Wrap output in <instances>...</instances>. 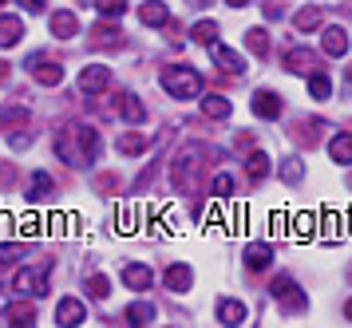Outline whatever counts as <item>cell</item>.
Returning <instances> with one entry per match:
<instances>
[{
	"label": "cell",
	"mask_w": 352,
	"mask_h": 328,
	"mask_svg": "<svg viewBox=\"0 0 352 328\" xmlns=\"http://www.w3.org/2000/svg\"><path fill=\"white\" fill-rule=\"evenodd\" d=\"M103 151V139H99L96 127L87 123H76V127H64L56 135V155L64 158L67 166H91Z\"/></svg>",
	"instance_id": "obj_1"
},
{
	"label": "cell",
	"mask_w": 352,
	"mask_h": 328,
	"mask_svg": "<svg viewBox=\"0 0 352 328\" xmlns=\"http://www.w3.org/2000/svg\"><path fill=\"white\" fill-rule=\"evenodd\" d=\"M162 87L175 95V99H198L202 76H198L194 67H166V72H162Z\"/></svg>",
	"instance_id": "obj_2"
},
{
	"label": "cell",
	"mask_w": 352,
	"mask_h": 328,
	"mask_svg": "<svg viewBox=\"0 0 352 328\" xmlns=\"http://www.w3.org/2000/svg\"><path fill=\"white\" fill-rule=\"evenodd\" d=\"M12 289L20 297H48V273L44 269H20L12 277Z\"/></svg>",
	"instance_id": "obj_3"
},
{
	"label": "cell",
	"mask_w": 352,
	"mask_h": 328,
	"mask_svg": "<svg viewBox=\"0 0 352 328\" xmlns=\"http://www.w3.org/2000/svg\"><path fill=\"white\" fill-rule=\"evenodd\" d=\"M107 83H111V72H107L103 63H87V67L80 72V91H83V95L107 91Z\"/></svg>",
	"instance_id": "obj_4"
},
{
	"label": "cell",
	"mask_w": 352,
	"mask_h": 328,
	"mask_svg": "<svg viewBox=\"0 0 352 328\" xmlns=\"http://www.w3.org/2000/svg\"><path fill=\"white\" fill-rule=\"evenodd\" d=\"M28 67H32L36 83H44V87H60V83H64V67H60V63H48V60H40V56H32Z\"/></svg>",
	"instance_id": "obj_5"
},
{
	"label": "cell",
	"mask_w": 352,
	"mask_h": 328,
	"mask_svg": "<svg viewBox=\"0 0 352 328\" xmlns=\"http://www.w3.org/2000/svg\"><path fill=\"white\" fill-rule=\"evenodd\" d=\"M210 52H214V63L222 67V72H230V76H241L245 72V60H241V52H234V47H226V44H210Z\"/></svg>",
	"instance_id": "obj_6"
},
{
	"label": "cell",
	"mask_w": 352,
	"mask_h": 328,
	"mask_svg": "<svg viewBox=\"0 0 352 328\" xmlns=\"http://www.w3.org/2000/svg\"><path fill=\"white\" fill-rule=\"evenodd\" d=\"M320 52H324V56H336V60H340V56H349V32L344 28H324L320 32Z\"/></svg>",
	"instance_id": "obj_7"
},
{
	"label": "cell",
	"mask_w": 352,
	"mask_h": 328,
	"mask_svg": "<svg viewBox=\"0 0 352 328\" xmlns=\"http://www.w3.org/2000/svg\"><path fill=\"white\" fill-rule=\"evenodd\" d=\"M87 320V309H83V300H76V297H64L60 305H56V325H83Z\"/></svg>",
	"instance_id": "obj_8"
},
{
	"label": "cell",
	"mask_w": 352,
	"mask_h": 328,
	"mask_svg": "<svg viewBox=\"0 0 352 328\" xmlns=\"http://www.w3.org/2000/svg\"><path fill=\"white\" fill-rule=\"evenodd\" d=\"M285 67H289V72H297V76H309V72H317V52L289 47V52H285Z\"/></svg>",
	"instance_id": "obj_9"
},
{
	"label": "cell",
	"mask_w": 352,
	"mask_h": 328,
	"mask_svg": "<svg viewBox=\"0 0 352 328\" xmlns=\"http://www.w3.org/2000/svg\"><path fill=\"white\" fill-rule=\"evenodd\" d=\"M254 115L257 119H281V95L277 91H257L254 95Z\"/></svg>",
	"instance_id": "obj_10"
},
{
	"label": "cell",
	"mask_w": 352,
	"mask_h": 328,
	"mask_svg": "<svg viewBox=\"0 0 352 328\" xmlns=\"http://www.w3.org/2000/svg\"><path fill=\"white\" fill-rule=\"evenodd\" d=\"M218 325H226V328L245 325V305H241V300L222 297V300H218Z\"/></svg>",
	"instance_id": "obj_11"
},
{
	"label": "cell",
	"mask_w": 352,
	"mask_h": 328,
	"mask_svg": "<svg viewBox=\"0 0 352 328\" xmlns=\"http://www.w3.org/2000/svg\"><path fill=\"white\" fill-rule=\"evenodd\" d=\"M151 281H155V273H151L146 265H135V261H131V265H123V285H127V289L146 293V289H151Z\"/></svg>",
	"instance_id": "obj_12"
},
{
	"label": "cell",
	"mask_w": 352,
	"mask_h": 328,
	"mask_svg": "<svg viewBox=\"0 0 352 328\" xmlns=\"http://www.w3.org/2000/svg\"><path fill=\"white\" fill-rule=\"evenodd\" d=\"M139 20H143L146 28H162L170 20V8L162 0H146V4H139Z\"/></svg>",
	"instance_id": "obj_13"
},
{
	"label": "cell",
	"mask_w": 352,
	"mask_h": 328,
	"mask_svg": "<svg viewBox=\"0 0 352 328\" xmlns=\"http://www.w3.org/2000/svg\"><path fill=\"white\" fill-rule=\"evenodd\" d=\"M24 40V20L20 16H0V47H16Z\"/></svg>",
	"instance_id": "obj_14"
},
{
	"label": "cell",
	"mask_w": 352,
	"mask_h": 328,
	"mask_svg": "<svg viewBox=\"0 0 352 328\" xmlns=\"http://www.w3.org/2000/svg\"><path fill=\"white\" fill-rule=\"evenodd\" d=\"M245 265L250 269H270L273 265V245L270 241H250V245H245Z\"/></svg>",
	"instance_id": "obj_15"
},
{
	"label": "cell",
	"mask_w": 352,
	"mask_h": 328,
	"mask_svg": "<svg viewBox=\"0 0 352 328\" xmlns=\"http://www.w3.org/2000/svg\"><path fill=\"white\" fill-rule=\"evenodd\" d=\"M329 158L340 162V166H349L352 162V135L349 131H336L333 139H329Z\"/></svg>",
	"instance_id": "obj_16"
},
{
	"label": "cell",
	"mask_w": 352,
	"mask_h": 328,
	"mask_svg": "<svg viewBox=\"0 0 352 328\" xmlns=\"http://www.w3.org/2000/svg\"><path fill=\"white\" fill-rule=\"evenodd\" d=\"M76 32H80V16L76 12H56L52 16V36H56V40H72V36H76Z\"/></svg>",
	"instance_id": "obj_17"
},
{
	"label": "cell",
	"mask_w": 352,
	"mask_h": 328,
	"mask_svg": "<svg viewBox=\"0 0 352 328\" xmlns=\"http://www.w3.org/2000/svg\"><path fill=\"white\" fill-rule=\"evenodd\" d=\"M190 285H194V269L190 265H182V261H178V265L166 269V289H170V293H186Z\"/></svg>",
	"instance_id": "obj_18"
},
{
	"label": "cell",
	"mask_w": 352,
	"mask_h": 328,
	"mask_svg": "<svg viewBox=\"0 0 352 328\" xmlns=\"http://www.w3.org/2000/svg\"><path fill=\"white\" fill-rule=\"evenodd\" d=\"M52 190H56L52 174L36 171V174H32V182H28V202H48V198H52Z\"/></svg>",
	"instance_id": "obj_19"
},
{
	"label": "cell",
	"mask_w": 352,
	"mask_h": 328,
	"mask_svg": "<svg viewBox=\"0 0 352 328\" xmlns=\"http://www.w3.org/2000/svg\"><path fill=\"white\" fill-rule=\"evenodd\" d=\"M230 111H234V103H230L226 95H206V99H202V115H206V119H230Z\"/></svg>",
	"instance_id": "obj_20"
},
{
	"label": "cell",
	"mask_w": 352,
	"mask_h": 328,
	"mask_svg": "<svg viewBox=\"0 0 352 328\" xmlns=\"http://www.w3.org/2000/svg\"><path fill=\"white\" fill-rule=\"evenodd\" d=\"M309 95H313V99H320V103H324V99L333 95V79L324 76V72H309Z\"/></svg>",
	"instance_id": "obj_21"
},
{
	"label": "cell",
	"mask_w": 352,
	"mask_h": 328,
	"mask_svg": "<svg viewBox=\"0 0 352 328\" xmlns=\"http://www.w3.org/2000/svg\"><path fill=\"white\" fill-rule=\"evenodd\" d=\"M320 20H324V12H320V4H309V8H301V12L293 16V24H297L301 32H313V28L320 24Z\"/></svg>",
	"instance_id": "obj_22"
},
{
	"label": "cell",
	"mask_w": 352,
	"mask_h": 328,
	"mask_svg": "<svg viewBox=\"0 0 352 328\" xmlns=\"http://www.w3.org/2000/svg\"><path fill=\"white\" fill-rule=\"evenodd\" d=\"M190 40L194 44H214V40H218V24H214V20H198V24H194L190 28Z\"/></svg>",
	"instance_id": "obj_23"
},
{
	"label": "cell",
	"mask_w": 352,
	"mask_h": 328,
	"mask_svg": "<svg viewBox=\"0 0 352 328\" xmlns=\"http://www.w3.org/2000/svg\"><path fill=\"white\" fill-rule=\"evenodd\" d=\"M127 320L131 325H151V320H155V305H146V300H131Z\"/></svg>",
	"instance_id": "obj_24"
},
{
	"label": "cell",
	"mask_w": 352,
	"mask_h": 328,
	"mask_svg": "<svg viewBox=\"0 0 352 328\" xmlns=\"http://www.w3.org/2000/svg\"><path fill=\"white\" fill-rule=\"evenodd\" d=\"M245 47H250L254 56H265V52H270V36H265V28H250L245 32Z\"/></svg>",
	"instance_id": "obj_25"
},
{
	"label": "cell",
	"mask_w": 352,
	"mask_h": 328,
	"mask_svg": "<svg viewBox=\"0 0 352 328\" xmlns=\"http://www.w3.org/2000/svg\"><path fill=\"white\" fill-rule=\"evenodd\" d=\"M123 119H127V123H143V119H146L143 103H139L135 95H123Z\"/></svg>",
	"instance_id": "obj_26"
},
{
	"label": "cell",
	"mask_w": 352,
	"mask_h": 328,
	"mask_svg": "<svg viewBox=\"0 0 352 328\" xmlns=\"http://www.w3.org/2000/svg\"><path fill=\"white\" fill-rule=\"evenodd\" d=\"M265 174H270V155H261V151H257V155H250V178H254V182H261Z\"/></svg>",
	"instance_id": "obj_27"
},
{
	"label": "cell",
	"mask_w": 352,
	"mask_h": 328,
	"mask_svg": "<svg viewBox=\"0 0 352 328\" xmlns=\"http://www.w3.org/2000/svg\"><path fill=\"white\" fill-rule=\"evenodd\" d=\"M119 151H123V155H143L146 139L143 135H123V139H119Z\"/></svg>",
	"instance_id": "obj_28"
},
{
	"label": "cell",
	"mask_w": 352,
	"mask_h": 328,
	"mask_svg": "<svg viewBox=\"0 0 352 328\" xmlns=\"http://www.w3.org/2000/svg\"><path fill=\"white\" fill-rule=\"evenodd\" d=\"M281 178H285L289 186H297V182H301V178H305V166H301V162H297V158H289L285 166H281Z\"/></svg>",
	"instance_id": "obj_29"
},
{
	"label": "cell",
	"mask_w": 352,
	"mask_h": 328,
	"mask_svg": "<svg viewBox=\"0 0 352 328\" xmlns=\"http://www.w3.org/2000/svg\"><path fill=\"white\" fill-rule=\"evenodd\" d=\"M87 293H91L96 300H103L107 293H111V281H107V277H99V273H96V277H87Z\"/></svg>",
	"instance_id": "obj_30"
},
{
	"label": "cell",
	"mask_w": 352,
	"mask_h": 328,
	"mask_svg": "<svg viewBox=\"0 0 352 328\" xmlns=\"http://www.w3.org/2000/svg\"><path fill=\"white\" fill-rule=\"evenodd\" d=\"M214 194H218V198H230V194H234V178H230V174H214Z\"/></svg>",
	"instance_id": "obj_31"
},
{
	"label": "cell",
	"mask_w": 352,
	"mask_h": 328,
	"mask_svg": "<svg viewBox=\"0 0 352 328\" xmlns=\"http://www.w3.org/2000/svg\"><path fill=\"white\" fill-rule=\"evenodd\" d=\"M293 289H297V281H293V277H289V273H285V277H277V281H273V289H270V293H273V297H277V300H281V297H289Z\"/></svg>",
	"instance_id": "obj_32"
},
{
	"label": "cell",
	"mask_w": 352,
	"mask_h": 328,
	"mask_svg": "<svg viewBox=\"0 0 352 328\" xmlns=\"http://www.w3.org/2000/svg\"><path fill=\"white\" fill-rule=\"evenodd\" d=\"M96 8H99V12H107V16H123V12H127V4H123V0H99Z\"/></svg>",
	"instance_id": "obj_33"
},
{
	"label": "cell",
	"mask_w": 352,
	"mask_h": 328,
	"mask_svg": "<svg viewBox=\"0 0 352 328\" xmlns=\"http://www.w3.org/2000/svg\"><path fill=\"white\" fill-rule=\"evenodd\" d=\"M8 146H12V151H24V146H32V131H20V135H12V139H8Z\"/></svg>",
	"instance_id": "obj_34"
},
{
	"label": "cell",
	"mask_w": 352,
	"mask_h": 328,
	"mask_svg": "<svg viewBox=\"0 0 352 328\" xmlns=\"http://www.w3.org/2000/svg\"><path fill=\"white\" fill-rule=\"evenodd\" d=\"M281 4H285V0H265V16H270V20H277V16L285 12Z\"/></svg>",
	"instance_id": "obj_35"
},
{
	"label": "cell",
	"mask_w": 352,
	"mask_h": 328,
	"mask_svg": "<svg viewBox=\"0 0 352 328\" xmlns=\"http://www.w3.org/2000/svg\"><path fill=\"white\" fill-rule=\"evenodd\" d=\"M20 4H24V12H40V8L48 4V0H20Z\"/></svg>",
	"instance_id": "obj_36"
},
{
	"label": "cell",
	"mask_w": 352,
	"mask_h": 328,
	"mask_svg": "<svg viewBox=\"0 0 352 328\" xmlns=\"http://www.w3.org/2000/svg\"><path fill=\"white\" fill-rule=\"evenodd\" d=\"M226 4H230V8H245V4H250V0H226Z\"/></svg>",
	"instance_id": "obj_37"
},
{
	"label": "cell",
	"mask_w": 352,
	"mask_h": 328,
	"mask_svg": "<svg viewBox=\"0 0 352 328\" xmlns=\"http://www.w3.org/2000/svg\"><path fill=\"white\" fill-rule=\"evenodd\" d=\"M344 316H349V320H352V300H349V305H344Z\"/></svg>",
	"instance_id": "obj_38"
},
{
	"label": "cell",
	"mask_w": 352,
	"mask_h": 328,
	"mask_svg": "<svg viewBox=\"0 0 352 328\" xmlns=\"http://www.w3.org/2000/svg\"><path fill=\"white\" fill-rule=\"evenodd\" d=\"M194 4H202V8H206V4H210V0H194Z\"/></svg>",
	"instance_id": "obj_39"
},
{
	"label": "cell",
	"mask_w": 352,
	"mask_h": 328,
	"mask_svg": "<svg viewBox=\"0 0 352 328\" xmlns=\"http://www.w3.org/2000/svg\"><path fill=\"white\" fill-rule=\"evenodd\" d=\"M0 4H8V0H0Z\"/></svg>",
	"instance_id": "obj_40"
}]
</instances>
